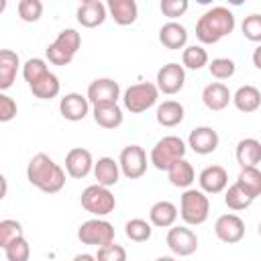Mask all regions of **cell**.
Here are the masks:
<instances>
[{
	"label": "cell",
	"instance_id": "bcb514c9",
	"mask_svg": "<svg viewBox=\"0 0 261 261\" xmlns=\"http://www.w3.org/2000/svg\"><path fill=\"white\" fill-rule=\"evenodd\" d=\"M71 261H96V255H90V253H80V255H75Z\"/></svg>",
	"mask_w": 261,
	"mask_h": 261
},
{
	"label": "cell",
	"instance_id": "9c48e42d",
	"mask_svg": "<svg viewBox=\"0 0 261 261\" xmlns=\"http://www.w3.org/2000/svg\"><path fill=\"white\" fill-rule=\"evenodd\" d=\"M165 243L171 249V253L177 257H188L198 249V237L188 226H171L165 237Z\"/></svg>",
	"mask_w": 261,
	"mask_h": 261
},
{
	"label": "cell",
	"instance_id": "ee69618b",
	"mask_svg": "<svg viewBox=\"0 0 261 261\" xmlns=\"http://www.w3.org/2000/svg\"><path fill=\"white\" fill-rule=\"evenodd\" d=\"M16 116V102L6 96V94H0V122H8Z\"/></svg>",
	"mask_w": 261,
	"mask_h": 261
},
{
	"label": "cell",
	"instance_id": "ba28073f",
	"mask_svg": "<svg viewBox=\"0 0 261 261\" xmlns=\"http://www.w3.org/2000/svg\"><path fill=\"white\" fill-rule=\"evenodd\" d=\"M118 165H120V171L124 177L128 179H139L145 175L147 171V153L143 147L139 145H128L120 151V157H118Z\"/></svg>",
	"mask_w": 261,
	"mask_h": 261
},
{
	"label": "cell",
	"instance_id": "e0dca14e",
	"mask_svg": "<svg viewBox=\"0 0 261 261\" xmlns=\"http://www.w3.org/2000/svg\"><path fill=\"white\" fill-rule=\"evenodd\" d=\"M106 16H108V8L100 0H86L77 8V22L86 29L100 27L106 20Z\"/></svg>",
	"mask_w": 261,
	"mask_h": 261
},
{
	"label": "cell",
	"instance_id": "e575fe53",
	"mask_svg": "<svg viewBox=\"0 0 261 261\" xmlns=\"http://www.w3.org/2000/svg\"><path fill=\"white\" fill-rule=\"evenodd\" d=\"M55 45H59L63 51H67L69 55H75L77 53V49H80V45H82V37H80V33L75 31V29H63L59 35H57V39L53 41Z\"/></svg>",
	"mask_w": 261,
	"mask_h": 261
},
{
	"label": "cell",
	"instance_id": "8992f818",
	"mask_svg": "<svg viewBox=\"0 0 261 261\" xmlns=\"http://www.w3.org/2000/svg\"><path fill=\"white\" fill-rule=\"evenodd\" d=\"M157 98H159V90L151 82H141V84L128 86L122 94L124 108L133 114H141V112L149 110L157 102Z\"/></svg>",
	"mask_w": 261,
	"mask_h": 261
},
{
	"label": "cell",
	"instance_id": "277c9868",
	"mask_svg": "<svg viewBox=\"0 0 261 261\" xmlns=\"http://www.w3.org/2000/svg\"><path fill=\"white\" fill-rule=\"evenodd\" d=\"M184 155H186V143L175 135H167L153 145L149 159L159 171H167L175 161L184 159Z\"/></svg>",
	"mask_w": 261,
	"mask_h": 261
},
{
	"label": "cell",
	"instance_id": "74e56055",
	"mask_svg": "<svg viewBox=\"0 0 261 261\" xmlns=\"http://www.w3.org/2000/svg\"><path fill=\"white\" fill-rule=\"evenodd\" d=\"M208 69H210V75L212 77H216V80H228V77L234 75L237 65L228 57H216V59H212V63L208 65Z\"/></svg>",
	"mask_w": 261,
	"mask_h": 261
},
{
	"label": "cell",
	"instance_id": "7dc6e473",
	"mask_svg": "<svg viewBox=\"0 0 261 261\" xmlns=\"http://www.w3.org/2000/svg\"><path fill=\"white\" fill-rule=\"evenodd\" d=\"M0 181H2V198H4V196H6V177L2 175V177H0Z\"/></svg>",
	"mask_w": 261,
	"mask_h": 261
},
{
	"label": "cell",
	"instance_id": "4316f807",
	"mask_svg": "<svg viewBox=\"0 0 261 261\" xmlns=\"http://www.w3.org/2000/svg\"><path fill=\"white\" fill-rule=\"evenodd\" d=\"M155 118H157V122L161 126H167V128L177 126L184 120V106L179 102H175V100H165V102H161L157 106Z\"/></svg>",
	"mask_w": 261,
	"mask_h": 261
},
{
	"label": "cell",
	"instance_id": "30bf717a",
	"mask_svg": "<svg viewBox=\"0 0 261 261\" xmlns=\"http://www.w3.org/2000/svg\"><path fill=\"white\" fill-rule=\"evenodd\" d=\"M157 90L171 96V94H177L181 88H184V82H186V71H184V65L179 63H167L163 65L159 71H157Z\"/></svg>",
	"mask_w": 261,
	"mask_h": 261
},
{
	"label": "cell",
	"instance_id": "7c38bea8",
	"mask_svg": "<svg viewBox=\"0 0 261 261\" xmlns=\"http://www.w3.org/2000/svg\"><path fill=\"white\" fill-rule=\"evenodd\" d=\"M65 171L73 179L86 177L90 171H94L92 153L88 149H82V147H73L71 151H67V155H65Z\"/></svg>",
	"mask_w": 261,
	"mask_h": 261
},
{
	"label": "cell",
	"instance_id": "836d02e7",
	"mask_svg": "<svg viewBox=\"0 0 261 261\" xmlns=\"http://www.w3.org/2000/svg\"><path fill=\"white\" fill-rule=\"evenodd\" d=\"M47 73H49L47 63H45L43 59H39V57H31V59L22 65V75H24V80H27L29 86L37 84V82H39L41 77H45Z\"/></svg>",
	"mask_w": 261,
	"mask_h": 261
},
{
	"label": "cell",
	"instance_id": "4fadbf2b",
	"mask_svg": "<svg viewBox=\"0 0 261 261\" xmlns=\"http://www.w3.org/2000/svg\"><path fill=\"white\" fill-rule=\"evenodd\" d=\"M118 98H120V86H118V82H114L110 77H98L88 86V100L94 106L116 102Z\"/></svg>",
	"mask_w": 261,
	"mask_h": 261
},
{
	"label": "cell",
	"instance_id": "52a82bcc",
	"mask_svg": "<svg viewBox=\"0 0 261 261\" xmlns=\"http://www.w3.org/2000/svg\"><path fill=\"white\" fill-rule=\"evenodd\" d=\"M77 239L84 245H94L100 249L114 243V226L104 218H90L77 228Z\"/></svg>",
	"mask_w": 261,
	"mask_h": 261
},
{
	"label": "cell",
	"instance_id": "7a4b0ae2",
	"mask_svg": "<svg viewBox=\"0 0 261 261\" xmlns=\"http://www.w3.org/2000/svg\"><path fill=\"white\" fill-rule=\"evenodd\" d=\"M234 29V14L226 6H212L196 22V37L204 45H214Z\"/></svg>",
	"mask_w": 261,
	"mask_h": 261
},
{
	"label": "cell",
	"instance_id": "d6a6232c",
	"mask_svg": "<svg viewBox=\"0 0 261 261\" xmlns=\"http://www.w3.org/2000/svg\"><path fill=\"white\" fill-rule=\"evenodd\" d=\"M224 204H226L230 210L239 212V210L249 208V206L253 204V198H249L237 184H232V186L226 190V194H224Z\"/></svg>",
	"mask_w": 261,
	"mask_h": 261
},
{
	"label": "cell",
	"instance_id": "d6986e66",
	"mask_svg": "<svg viewBox=\"0 0 261 261\" xmlns=\"http://www.w3.org/2000/svg\"><path fill=\"white\" fill-rule=\"evenodd\" d=\"M159 43L165 47V49H184L186 43H188V31L184 24L175 22V20H169L165 22L161 29H159Z\"/></svg>",
	"mask_w": 261,
	"mask_h": 261
},
{
	"label": "cell",
	"instance_id": "ab89813d",
	"mask_svg": "<svg viewBox=\"0 0 261 261\" xmlns=\"http://www.w3.org/2000/svg\"><path fill=\"white\" fill-rule=\"evenodd\" d=\"M243 37L253 41V43H261V14H249L245 16L243 24H241Z\"/></svg>",
	"mask_w": 261,
	"mask_h": 261
},
{
	"label": "cell",
	"instance_id": "c3c4849f",
	"mask_svg": "<svg viewBox=\"0 0 261 261\" xmlns=\"http://www.w3.org/2000/svg\"><path fill=\"white\" fill-rule=\"evenodd\" d=\"M155 261H177V259H173V257H167V255H163V257H157Z\"/></svg>",
	"mask_w": 261,
	"mask_h": 261
},
{
	"label": "cell",
	"instance_id": "60d3db41",
	"mask_svg": "<svg viewBox=\"0 0 261 261\" xmlns=\"http://www.w3.org/2000/svg\"><path fill=\"white\" fill-rule=\"evenodd\" d=\"M96 261H126V249L122 245L110 243V245L98 249Z\"/></svg>",
	"mask_w": 261,
	"mask_h": 261
},
{
	"label": "cell",
	"instance_id": "f35d334b",
	"mask_svg": "<svg viewBox=\"0 0 261 261\" xmlns=\"http://www.w3.org/2000/svg\"><path fill=\"white\" fill-rule=\"evenodd\" d=\"M4 255H6L8 261H29V257H31V247H29L27 239L20 237V239L12 241V243L4 249Z\"/></svg>",
	"mask_w": 261,
	"mask_h": 261
},
{
	"label": "cell",
	"instance_id": "9a60e30c",
	"mask_svg": "<svg viewBox=\"0 0 261 261\" xmlns=\"http://www.w3.org/2000/svg\"><path fill=\"white\" fill-rule=\"evenodd\" d=\"M188 145L198 155H210L218 147V133L212 126H196L188 137Z\"/></svg>",
	"mask_w": 261,
	"mask_h": 261
},
{
	"label": "cell",
	"instance_id": "6da1fadb",
	"mask_svg": "<svg viewBox=\"0 0 261 261\" xmlns=\"http://www.w3.org/2000/svg\"><path fill=\"white\" fill-rule=\"evenodd\" d=\"M27 179L45 194H57L65 186V171L45 153H37L27 165Z\"/></svg>",
	"mask_w": 261,
	"mask_h": 261
},
{
	"label": "cell",
	"instance_id": "cb8c5ba5",
	"mask_svg": "<svg viewBox=\"0 0 261 261\" xmlns=\"http://www.w3.org/2000/svg\"><path fill=\"white\" fill-rule=\"evenodd\" d=\"M18 55L10 49H2L0 51V90H8L14 84L16 71H18Z\"/></svg>",
	"mask_w": 261,
	"mask_h": 261
},
{
	"label": "cell",
	"instance_id": "f6af8a7d",
	"mask_svg": "<svg viewBox=\"0 0 261 261\" xmlns=\"http://www.w3.org/2000/svg\"><path fill=\"white\" fill-rule=\"evenodd\" d=\"M253 65H255L257 69H261V45L253 51Z\"/></svg>",
	"mask_w": 261,
	"mask_h": 261
},
{
	"label": "cell",
	"instance_id": "8fae6325",
	"mask_svg": "<svg viewBox=\"0 0 261 261\" xmlns=\"http://www.w3.org/2000/svg\"><path fill=\"white\" fill-rule=\"evenodd\" d=\"M214 232L222 243H239L245 237V222L237 214H222L214 222Z\"/></svg>",
	"mask_w": 261,
	"mask_h": 261
},
{
	"label": "cell",
	"instance_id": "ffe728a7",
	"mask_svg": "<svg viewBox=\"0 0 261 261\" xmlns=\"http://www.w3.org/2000/svg\"><path fill=\"white\" fill-rule=\"evenodd\" d=\"M106 8H108L110 16L114 18V22L120 27L133 24L139 16V6L135 0H108Z\"/></svg>",
	"mask_w": 261,
	"mask_h": 261
},
{
	"label": "cell",
	"instance_id": "f546056e",
	"mask_svg": "<svg viewBox=\"0 0 261 261\" xmlns=\"http://www.w3.org/2000/svg\"><path fill=\"white\" fill-rule=\"evenodd\" d=\"M29 88H31V92H33L35 98L51 100V98H55V96L59 94V77H57L55 73L49 71L45 77H41L37 84L29 86Z\"/></svg>",
	"mask_w": 261,
	"mask_h": 261
},
{
	"label": "cell",
	"instance_id": "681fc988",
	"mask_svg": "<svg viewBox=\"0 0 261 261\" xmlns=\"http://www.w3.org/2000/svg\"><path fill=\"white\" fill-rule=\"evenodd\" d=\"M259 237H261V222H259Z\"/></svg>",
	"mask_w": 261,
	"mask_h": 261
},
{
	"label": "cell",
	"instance_id": "5b68a950",
	"mask_svg": "<svg viewBox=\"0 0 261 261\" xmlns=\"http://www.w3.org/2000/svg\"><path fill=\"white\" fill-rule=\"evenodd\" d=\"M82 208L90 214H94L96 218H102L106 214H110L116 208V200L112 196V192L106 186L100 184H92L82 192Z\"/></svg>",
	"mask_w": 261,
	"mask_h": 261
},
{
	"label": "cell",
	"instance_id": "4dcf8cb0",
	"mask_svg": "<svg viewBox=\"0 0 261 261\" xmlns=\"http://www.w3.org/2000/svg\"><path fill=\"white\" fill-rule=\"evenodd\" d=\"M181 63L188 69H202L204 65H208V53L200 45H190L181 53Z\"/></svg>",
	"mask_w": 261,
	"mask_h": 261
},
{
	"label": "cell",
	"instance_id": "484cf974",
	"mask_svg": "<svg viewBox=\"0 0 261 261\" xmlns=\"http://www.w3.org/2000/svg\"><path fill=\"white\" fill-rule=\"evenodd\" d=\"M232 102H234L237 110H241V112H247V114L255 112L261 106V92L255 86H241L234 92Z\"/></svg>",
	"mask_w": 261,
	"mask_h": 261
},
{
	"label": "cell",
	"instance_id": "603a6c76",
	"mask_svg": "<svg viewBox=\"0 0 261 261\" xmlns=\"http://www.w3.org/2000/svg\"><path fill=\"white\" fill-rule=\"evenodd\" d=\"M94 177L100 186H114L118 184V177H120V165L112 159V157H100L96 163H94Z\"/></svg>",
	"mask_w": 261,
	"mask_h": 261
},
{
	"label": "cell",
	"instance_id": "44dd1931",
	"mask_svg": "<svg viewBox=\"0 0 261 261\" xmlns=\"http://www.w3.org/2000/svg\"><path fill=\"white\" fill-rule=\"evenodd\" d=\"M94 120L98 126L102 128H116L122 124V108L116 102H108V104H96L94 110Z\"/></svg>",
	"mask_w": 261,
	"mask_h": 261
},
{
	"label": "cell",
	"instance_id": "b9f144b4",
	"mask_svg": "<svg viewBox=\"0 0 261 261\" xmlns=\"http://www.w3.org/2000/svg\"><path fill=\"white\" fill-rule=\"evenodd\" d=\"M188 6H190L188 0H161V4H159L163 16H169V18H177V16L186 14Z\"/></svg>",
	"mask_w": 261,
	"mask_h": 261
},
{
	"label": "cell",
	"instance_id": "5bb4252c",
	"mask_svg": "<svg viewBox=\"0 0 261 261\" xmlns=\"http://www.w3.org/2000/svg\"><path fill=\"white\" fill-rule=\"evenodd\" d=\"M88 110H90V100L88 96H82L77 92H71V94H65L61 100H59V112L65 120H71V122H77V120H84L88 116Z\"/></svg>",
	"mask_w": 261,
	"mask_h": 261
},
{
	"label": "cell",
	"instance_id": "3957f363",
	"mask_svg": "<svg viewBox=\"0 0 261 261\" xmlns=\"http://www.w3.org/2000/svg\"><path fill=\"white\" fill-rule=\"evenodd\" d=\"M208 214H210L208 196L202 190L188 188L181 194V200H179V216H181V220L186 224H190V226H198V224H204L208 220Z\"/></svg>",
	"mask_w": 261,
	"mask_h": 261
},
{
	"label": "cell",
	"instance_id": "83f0119b",
	"mask_svg": "<svg viewBox=\"0 0 261 261\" xmlns=\"http://www.w3.org/2000/svg\"><path fill=\"white\" fill-rule=\"evenodd\" d=\"M167 177H169V181H171L175 188H186V190H188V188L194 184L196 173H194L192 163L184 157V159L175 161V163L167 169Z\"/></svg>",
	"mask_w": 261,
	"mask_h": 261
},
{
	"label": "cell",
	"instance_id": "ac0fdd59",
	"mask_svg": "<svg viewBox=\"0 0 261 261\" xmlns=\"http://www.w3.org/2000/svg\"><path fill=\"white\" fill-rule=\"evenodd\" d=\"M230 100H232V94H230V90H228L222 82H212V84H208V86L204 88V92H202V102H204V106H206L208 110H214V112L224 110Z\"/></svg>",
	"mask_w": 261,
	"mask_h": 261
},
{
	"label": "cell",
	"instance_id": "2e32d148",
	"mask_svg": "<svg viewBox=\"0 0 261 261\" xmlns=\"http://www.w3.org/2000/svg\"><path fill=\"white\" fill-rule=\"evenodd\" d=\"M198 181L204 194H220L228 186V173L222 165H208L200 171Z\"/></svg>",
	"mask_w": 261,
	"mask_h": 261
},
{
	"label": "cell",
	"instance_id": "1f68e13d",
	"mask_svg": "<svg viewBox=\"0 0 261 261\" xmlns=\"http://www.w3.org/2000/svg\"><path fill=\"white\" fill-rule=\"evenodd\" d=\"M124 234L135 243H145L151 239V224L143 218H130L124 224Z\"/></svg>",
	"mask_w": 261,
	"mask_h": 261
},
{
	"label": "cell",
	"instance_id": "7bdbcfd3",
	"mask_svg": "<svg viewBox=\"0 0 261 261\" xmlns=\"http://www.w3.org/2000/svg\"><path fill=\"white\" fill-rule=\"evenodd\" d=\"M45 53H47V59H49L53 65H69L71 59H73V55H69L67 51H63V49H61L59 45H55V43L47 45Z\"/></svg>",
	"mask_w": 261,
	"mask_h": 261
},
{
	"label": "cell",
	"instance_id": "7402d4cb",
	"mask_svg": "<svg viewBox=\"0 0 261 261\" xmlns=\"http://www.w3.org/2000/svg\"><path fill=\"white\" fill-rule=\"evenodd\" d=\"M149 220L153 226H159V228H169L175 224L177 220V208L175 204H171L169 200H159L151 206L149 210Z\"/></svg>",
	"mask_w": 261,
	"mask_h": 261
},
{
	"label": "cell",
	"instance_id": "8d00e7d4",
	"mask_svg": "<svg viewBox=\"0 0 261 261\" xmlns=\"http://www.w3.org/2000/svg\"><path fill=\"white\" fill-rule=\"evenodd\" d=\"M20 237H22V226H20L18 220L6 218V220L0 222V247L2 249H6L12 241H16Z\"/></svg>",
	"mask_w": 261,
	"mask_h": 261
},
{
	"label": "cell",
	"instance_id": "f1b7e54d",
	"mask_svg": "<svg viewBox=\"0 0 261 261\" xmlns=\"http://www.w3.org/2000/svg\"><path fill=\"white\" fill-rule=\"evenodd\" d=\"M234 184L253 200L261 196V171L257 167H243Z\"/></svg>",
	"mask_w": 261,
	"mask_h": 261
},
{
	"label": "cell",
	"instance_id": "d4e9b609",
	"mask_svg": "<svg viewBox=\"0 0 261 261\" xmlns=\"http://www.w3.org/2000/svg\"><path fill=\"white\" fill-rule=\"evenodd\" d=\"M237 161L243 167H257V163L261 161V143L253 137L239 141L237 145Z\"/></svg>",
	"mask_w": 261,
	"mask_h": 261
},
{
	"label": "cell",
	"instance_id": "d590c367",
	"mask_svg": "<svg viewBox=\"0 0 261 261\" xmlns=\"http://www.w3.org/2000/svg\"><path fill=\"white\" fill-rule=\"evenodd\" d=\"M16 10H18L20 20H24V22H37L41 18V14H43V2L41 0H20L18 6H16Z\"/></svg>",
	"mask_w": 261,
	"mask_h": 261
}]
</instances>
